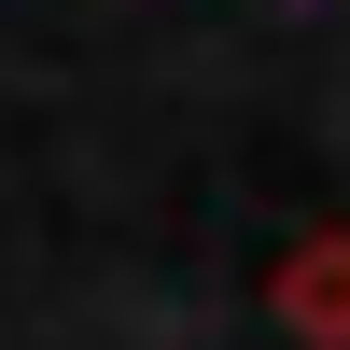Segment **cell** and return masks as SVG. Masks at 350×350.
Segmentation results:
<instances>
[{
    "instance_id": "6da1fadb",
    "label": "cell",
    "mask_w": 350,
    "mask_h": 350,
    "mask_svg": "<svg viewBox=\"0 0 350 350\" xmlns=\"http://www.w3.org/2000/svg\"><path fill=\"white\" fill-rule=\"evenodd\" d=\"M280 323L308 350H350V239H295L280 252Z\"/></svg>"
}]
</instances>
